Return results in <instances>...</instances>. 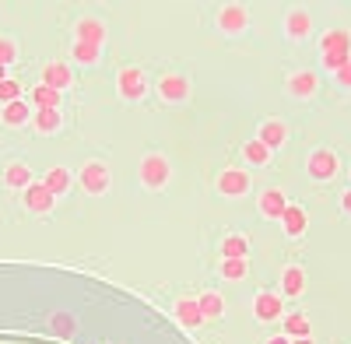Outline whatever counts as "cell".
Masks as SVG:
<instances>
[{
	"label": "cell",
	"instance_id": "28",
	"mask_svg": "<svg viewBox=\"0 0 351 344\" xmlns=\"http://www.w3.org/2000/svg\"><path fill=\"white\" fill-rule=\"evenodd\" d=\"M71 60H74L77 67H99V64H102V49L74 39V42H71Z\"/></svg>",
	"mask_w": 351,
	"mask_h": 344
},
{
	"label": "cell",
	"instance_id": "4",
	"mask_svg": "<svg viewBox=\"0 0 351 344\" xmlns=\"http://www.w3.org/2000/svg\"><path fill=\"white\" fill-rule=\"evenodd\" d=\"M155 95H158L165 106H183V102H190V95H193V81H190V74H183V71H165V74L155 81Z\"/></svg>",
	"mask_w": 351,
	"mask_h": 344
},
{
	"label": "cell",
	"instance_id": "3",
	"mask_svg": "<svg viewBox=\"0 0 351 344\" xmlns=\"http://www.w3.org/2000/svg\"><path fill=\"white\" fill-rule=\"evenodd\" d=\"M116 95H120L123 102H144V99L152 95V77H148V71H144L141 64L120 67V74H116Z\"/></svg>",
	"mask_w": 351,
	"mask_h": 344
},
{
	"label": "cell",
	"instance_id": "14",
	"mask_svg": "<svg viewBox=\"0 0 351 344\" xmlns=\"http://www.w3.org/2000/svg\"><path fill=\"white\" fill-rule=\"evenodd\" d=\"M74 39L102 49V46H106V39H109V28H106V21H102V18H95V14H81V18L74 21Z\"/></svg>",
	"mask_w": 351,
	"mask_h": 344
},
{
	"label": "cell",
	"instance_id": "34",
	"mask_svg": "<svg viewBox=\"0 0 351 344\" xmlns=\"http://www.w3.org/2000/svg\"><path fill=\"white\" fill-rule=\"evenodd\" d=\"M18 99H21V84H18L14 77L0 81V106H11V102H18Z\"/></svg>",
	"mask_w": 351,
	"mask_h": 344
},
{
	"label": "cell",
	"instance_id": "15",
	"mask_svg": "<svg viewBox=\"0 0 351 344\" xmlns=\"http://www.w3.org/2000/svg\"><path fill=\"white\" fill-rule=\"evenodd\" d=\"M172 317L180 320V327H186V330H197V327L208 323L204 312H200V306H197V295H176L172 299Z\"/></svg>",
	"mask_w": 351,
	"mask_h": 344
},
{
	"label": "cell",
	"instance_id": "2",
	"mask_svg": "<svg viewBox=\"0 0 351 344\" xmlns=\"http://www.w3.org/2000/svg\"><path fill=\"white\" fill-rule=\"evenodd\" d=\"M74 180H77V186H81L88 197H106L109 186H112V169H109V162H102V158H84V162L77 165V172H74Z\"/></svg>",
	"mask_w": 351,
	"mask_h": 344
},
{
	"label": "cell",
	"instance_id": "30",
	"mask_svg": "<svg viewBox=\"0 0 351 344\" xmlns=\"http://www.w3.org/2000/svg\"><path fill=\"white\" fill-rule=\"evenodd\" d=\"M246 274H250V264H246V260H221V264H218V278L228 281V284L246 281Z\"/></svg>",
	"mask_w": 351,
	"mask_h": 344
},
{
	"label": "cell",
	"instance_id": "5",
	"mask_svg": "<svg viewBox=\"0 0 351 344\" xmlns=\"http://www.w3.org/2000/svg\"><path fill=\"white\" fill-rule=\"evenodd\" d=\"M319 71L316 67H295V71H288L285 74V95L288 99H295V102H309L319 95Z\"/></svg>",
	"mask_w": 351,
	"mask_h": 344
},
{
	"label": "cell",
	"instance_id": "27",
	"mask_svg": "<svg viewBox=\"0 0 351 344\" xmlns=\"http://www.w3.org/2000/svg\"><path fill=\"white\" fill-rule=\"evenodd\" d=\"M243 162L246 165H253V169H263V165H271L274 162V151L263 145V140H256V137H250L246 145H243Z\"/></svg>",
	"mask_w": 351,
	"mask_h": 344
},
{
	"label": "cell",
	"instance_id": "39",
	"mask_svg": "<svg viewBox=\"0 0 351 344\" xmlns=\"http://www.w3.org/2000/svg\"><path fill=\"white\" fill-rule=\"evenodd\" d=\"M0 81H8V67H0Z\"/></svg>",
	"mask_w": 351,
	"mask_h": 344
},
{
	"label": "cell",
	"instance_id": "21",
	"mask_svg": "<svg viewBox=\"0 0 351 344\" xmlns=\"http://www.w3.org/2000/svg\"><path fill=\"white\" fill-rule=\"evenodd\" d=\"M0 123H4L8 130H21L32 123V106H28V99H18L11 106H0Z\"/></svg>",
	"mask_w": 351,
	"mask_h": 344
},
{
	"label": "cell",
	"instance_id": "37",
	"mask_svg": "<svg viewBox=\"0 0 351 344\" xmlns=\"http://www.w3.org/2000/svg\"><path fill=\"white\" fill-rule=\"evenodd\" d=\"M263 344H288V337H285V334H271V337L263 341Z\"/></svg>",
	"mask_w": 351,
	"mask_h": 344
},
{
	"label": "cell",
	"instance_id": "8",
	"mask_svg": "<svg viewBox=\"0 0 351 344\" xmlns=\"http://www.w3.org/2000/svg\"><path fill=\"white\" fill-rule=\"evenodd\" d=\"M250 25H253V18H250L246 4H221L215 14V28L221 36H246Z\"/></svg>",
	"mask_w": 351,
	"mask_h": 344
},
{
	"label": "cell",
	"instance_id": "9",
	"mask_svg": "<svg viewBox=\"0 0 351 344\" xmlns=\"http://www.w3.org/2000/svg\"><path fill=\"white\" fill-rule=\"evenodd\" d=\"M285 295L274 288H260L253 295V320L256 323H281L285 320Z\"/></svg>",
	"mask_w": 351,
	"mask_h": 344
},
{
	"label": "cell",
	"instance_id": "6",
	"mask_svg": "<svg viewBox=\"0 0 351 344\" xmlns=\"http://www.w3.org/2000/svg\"><path fill=\"white\" fill-rule=\"evenodd\" d=\"M337 172H341V155L334 148H313L306 155V176L313 183H330L337 180Z\"/></svg>",
	"mask_w": 351,
	"mask_h": 344
},
{
	"label": "cell",
	"instance_id": "35",
	"mask_svg": "<svg viewBox=\"0 0 351 344\" xmlns=\"http://www.w3.org/2000/svg\"><path fill=\"white\" fill-rule=\"evenodd\" d=\"M334 81L341 84V88H351V64H344V67L334 74Z\"/></svg>",
	"mask_w": 351,
	"mask_h": 344
},
{
	"label": "cell",
	"instance_id": "38",
	"mask_svg": "<svg viewBox=\"0 0 351 344\" xmlns=\"http://www.w3.org/2000/svg\"><path fill=\"white\" fill-rule=\"evenodd\" d=\"M288 344H316L313 337H295V341H288Z\"/></svg>",
	"mask_w": 351,
	"mask_h": 344
},
{
	"label": "cell",
	"instance_id": "40",
	"mask_svg": "<svg viewBox=\"0 0 351 344\" xmlns=\"http://www.w3.org/2000/svg\"><path fill=\"white\" fill-rule=\"evenodd\" d=\"M348 180H351V169H348Z\"/></svg>",
	"mask_w": 351,
	"mask_h": 344
},
{
	"label": "cell",
	"instance_id": "20",
	"mask_svg": "<svg viewBox=\"0 0 351 344\" xmlns=\"http://www.w3.org/2000/svg\"><path fill=\"white\" fill-rule=\"evenodd\" d=\"M0 180H4V186H11V190H25V186H32V183H36L32 165L21 162V158L4 162V169H0Z\"/></svg>",
	"mask_w": 351,
	"mask_h": 344
},
{
	"label": "cell",
	"instance_id": "31",
	"mask_svg": "<svg viewBox=\"0 0 351 344\" xmlns=\"http://www.w3.org/2000/svg\"><path fill=\"white\" fill-rule=\"evenodd\" d=\"M18 56H21V49H18V39L0 32V67H11V64L18 60Z\"/></svg>",
	"mask_w": 351,
	"mask_h": 344
},
{
	"label": "cell",
	"instance_id": "29",
	"mask_svg": "<svg viewBox=\"0 0 351 344\" xmlns=\"http://www.w3.org/2000/svg\"><path fill=\"white\" fill-rule=\"evenodd\" d=\"M60 102H64V95L46 88V84H36V88L28 92V106L32 109H60Z\"/></svg>",
	"mask_w": 351,
	"mask_h": 344
},
{
	"label": "cell",
	"instance_id": "36",
	"mask_svg": "<svg viewBox=\"0 0 351 344\" xmlns=\"http://www.w3.org/2000/svg\"><path fill=\"white\" fill-rule=\"evenodd\" d=\"M341 211H344V214L351 218V186H348V190L341 193Z\"/></svg>",
	"mask_w": 351,
	"mask_h": 344
},
{
	"label": "cell",
	"instance_id": "19",
	"mask_svg": "<svg viewBox=\"0 0 351 344\" xmlns=\"http://www.w3.org/2000/svg\"><path fill=\"white\" fill-rule=\"evenodd\" d=\"M306 288H309L306 267H302V264H288V267L281 271V295H285V299H302Z\"/></svg>",
	"mask_w": 351,
	"mask_h": 344
},
{
	"label": "cell",
	"instance_id": "25",
	"mask_svg": "<svg viewBox=\"0 0 351 344\" xmlns=\"http://www.w3.org/2000/svg\"><path fill=\"white\" fill-rule=\"evenodd\" d=\"M319 53H351V28H327L319 36Z\"/></svg>",
	"mask_w": 351,
	"mask_h": 344
},
{
	"label": "cell",
	"instance_id": "10",
	"mask_svg": "<svg viewBox=\"0 0 351 344\" xmlns=\"http://www.w3.org/2000/svg\"><path fill=\"white\" fill-rule=\"evenodd\" d=\"M313 28H316V18L309 8H288L281 18V32L288 42H306L313 36Z\"/></svg>",
	"mask_w": 351,
	"mask_h": 344
},
{
	"label": "cell",
	"instance_id": "23",
	"mask_svg": "<svg viewBox=\"0 0 351 344\" xmlns=\"http://www.w3.org/2000/svg\"><path fill=\"white\" fill-rule=\"evenodd\" d=\"M197 306H200V312H204V320H221L225 317V295L218 292V288H204V292H197Z\"/></svg>",
	"mask_w": 351,
	"mask_h": 344
},
{
	"label": "cell",
	"instance_id": "26",
	"mask_svg": "<svg viewBox=\"0 0 351 344\" xmlns=\"http://www.w3.org/2000/svg\"><path fill=\"white\" fill-rule=\"evenodd\" d=\"M281 330L288 341H295V337H313V320L306 317V312H285V320H281Z\"/></svg>",
	"mask_w": 351,
	"mask_h": 344
},
{
	"label": "cell",
	"instance_id": "1",
	"mask_svg": "<svg viewBox=\"0 0 351 344\" xmlns=\"http://www.w3.org/2000/svg\"><path fill=\"white\" fill-rule=\"evenodd\" d=\"M137 180H141V186H144V190L162 193V190L172 183V162H169V155H162V151H148V155H141Z\"/></svg>",
	"mask_w": 351,
	"mask_h": 344
},
{
	"label": "cell",
	"instance_id": "33",
	"mask_svg": "<svg viewBox=\"0 0 351 344\" xmlns=\"http://www.w3.org/2000/svg\"><path fill=\"white\" fill-rule=\"evenodd\" d=\"M344 64H351V53H319V67L327 74H337Z\"/></svg>",
	"mask_w": 351,
	"mask_h": 344
},
{
	"label": "cell",
	"instance_id": "24",
	"mask_svg": "<svg viewBox=\"0 0 351 344\" xmlns=\"http://www.w3.org/2000/svg\"><path fill=\"white\" fill-rule=\"evenodd\" d=\"M218 249H221V260H246L250 256V239L243 232H225Z\"/></svg>",
	"mask_w": 351,
	"mask_h": 344
},
{
	"label": "cell",
	"instance_id": "13",
	"mask_svg": "<svg viewBox=\"0 0 351 344\" xmlns=\"http://www.w3.org/2000/svg\"><path fill=\"white\" fill-rule=\"evenodd\" d=\"M21 208H25L28 214H36V218H49L53 208H56V197H53L43 183H32V186L21 190Z\"/></svg>",
	"mask_w": 351,
	"mask_h": 344
},
{
	"label": "cell",
	"instance_id": "32",
	"mask_svg": "<svg viewBox=\"0 0 351 344\" xmlns=\"http://www.w3.org/2000/svg\"><path fill=\"white\" fill-rule=\"evenodd\" d=\"M49 327L60 334V337H71V334L77 330V320L71 317V312H53V317H49Z\"/></svg>",
	"mask_w": 351,
	"mask_h": 344
},
{
	"label": "cell",
	"instance_id": "11",
	"mask_svg": "<svg viewBox=\"0 0 351 344\" xmlns=\"http://www.w3.org/2000/svg\"><path fill=\"white\" fill-rule=\"evenodd\" d=\"M39 84H46V88L64 95V92L74 88V67L67 60H46L43 71H39Z\"/></svg>",
	"mask_w": 351,
	"mask_h": 344
},
{
	"label": "cell",
	"instance_id": "18",
	"mask_svg": "<svg viewBox=\"0 0 351 344\" xmlns=\"http://www.w3.org/2000/svg\"><path fill=\"white\" fill-rule=\"evenodd\" d=\"M281 232H285L288 239H302V236L309 232V211H306L302 204H291V200H288V208H285V214H281Z\"/></svg>",
	"mask_w": 351,
	"mask_h": 344
},
{
	"label": "cell",
	"instance_id": "16",
	"mask_svg": "<svg viewBox=\"0 0 351 344\" xmlns=\"http://www.w3.org/2000/svg\"><path fill=\"white\" fill-rule=\"evenodd\" d=\"M288 137H291V130H288V123H285L281 116H263V120H260L256 140H263V145H267L271 151L285 148V145H288Z\"/></svg>",
	"mask_w": 351,
	"mask_h": 344
},
{
	"label": "cell",
	"instance_id": "17",
	"mask_svg": "<svg viewBox=\"0 0 351 344\" xmlns=\"http://www.w3.org/2000/svg\"><path fill=\"white\" fill-rule=\"evenodd\" d=\"M39 183H43L56 200H60V197H67V193H71V186H74L77 180H74V172H71L67 165H49V169L43 172V180H39Z\"/></svg>",
	"mask_w": 351,
	"mask_h": 344
},
{
	"label": "cell",
	"instance_id": "7",
	"mask_svg": "<svg viewBox=\"0 0 351 344\" xmlns=\"http://www.w3.org/2000/svg\"><path fill=\"white\" fill-rule=\"evenodd\" d=\"M215 190L225 200H239V197H246L253 190V176L246 169H239V165H225L218 172V180H215Z\"/></svg>",
	"mask_w": 351,
	"mask_h": 344
},
{
	"label": "cell",
	"instance_id": "22",
	"mask_svg": "<svg viewBox=\"0 0 351 344\" xmlns=\"http://www.w3.org/2000/svg\"><path fill=\"white\" fill-rule=\"evenodd\" d=\"M28 127H32L39 137H53L64 127V112L60 109H32V123Z\"/></svg>",
	"mask_w": 351,
	"mask_h": 344
},
{
	"label": "cell",
	"instance_id": "12",
	"mask_svg": "<svg viewBox=\"0 0 351 344\" xmlns=\"http://www.w3.org/2000/svg\"><path fill=\"white\" fill-rule=\"evenodd\" d=\"M285 208H288V193H285L281 186H263V190L256 193V214H260L263 221H281Z\"/></svg>",
	"mask_w": 351,
	"mask_h": 344
}]
</instances>
